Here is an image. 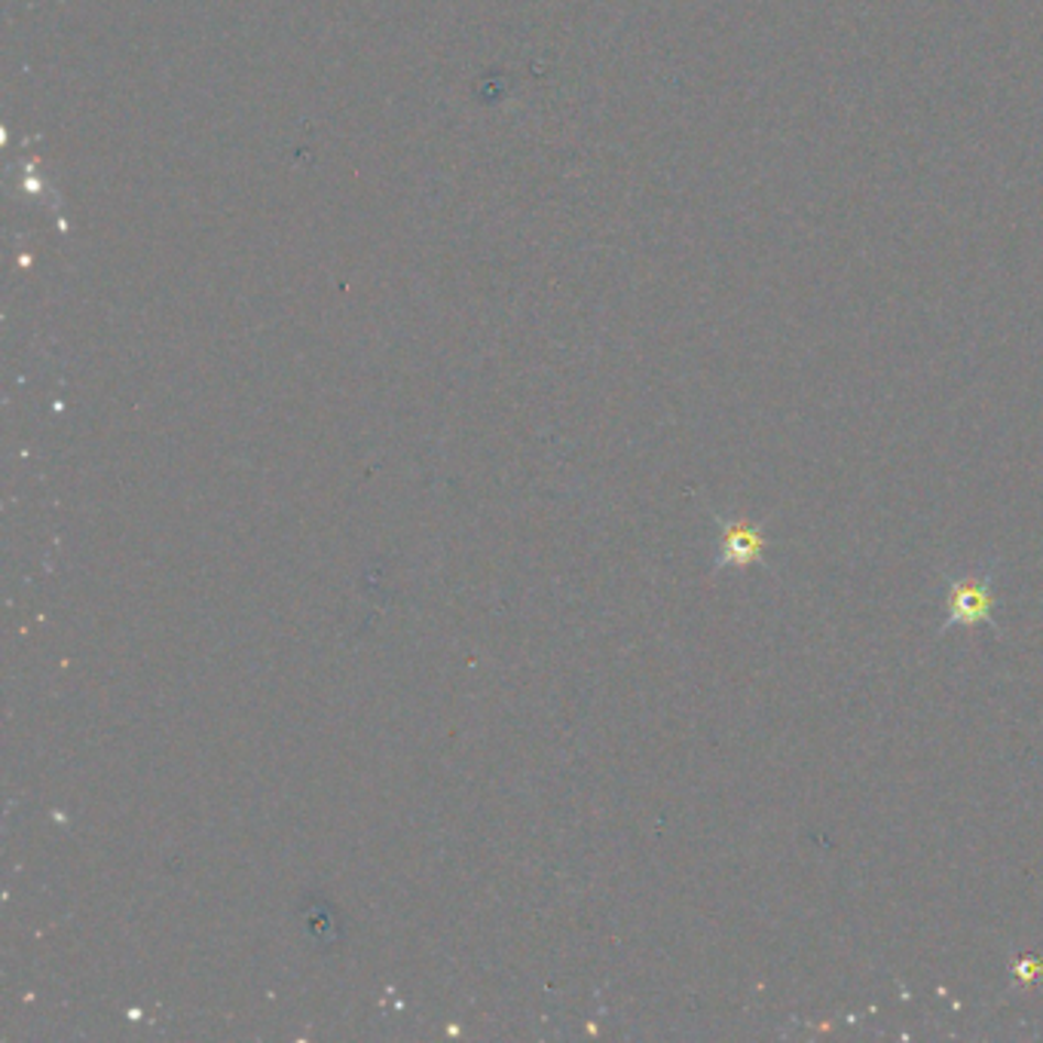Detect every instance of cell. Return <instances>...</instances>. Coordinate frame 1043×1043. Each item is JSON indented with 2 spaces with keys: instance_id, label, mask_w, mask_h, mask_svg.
Masks as SVG:
<instances>
[{
  "instance_id": "cell-1",
  "label": "cell",
  "mask_w": 1043,
  "mask_h": 1043,
  "mask_svg": "<svg viewBox=\"0 0 1043 1043\" xmlns=\"http://www.w3.org/2000/svg\"><path fill=\"white\" fill-rule=\"evenodd\" d=\"M946 606L948 628H976V624H986L991 618V606H995L989 582L974 576L952 582L946 594Z\"/></svg>"
},
{
  "instance_id": "cell-2",
  "label": "cell",
  "mask_w": 1043,
  "mask_h": 1043,
  "mask_svg": "<svg viewBox=\"0 0 1043 1043\" xmlns=\"http://www.w3.org/2000/svg\"><path fill=\"white\" fill-rule=\"evenodd\" d=\"M765 557V535L750 521H726L719 533V566H750Z\"/></svg>"
}]
</instances>
